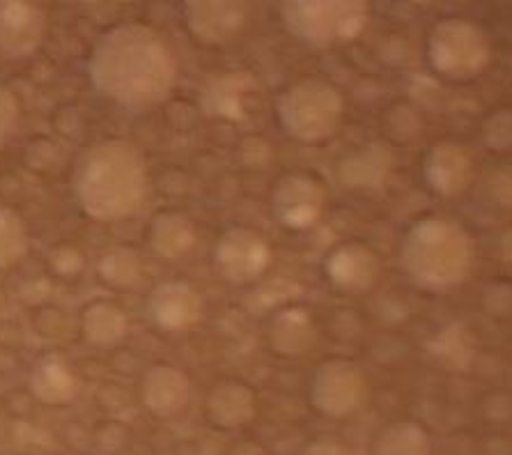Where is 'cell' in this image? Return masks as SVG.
<instances>
[{"mask_svg":"<svg viewBox=\"0 0 512 455\" xmlns=\"http://www.w3.org/2000/svg\"><path fill=\"white\" fill-rule=\"evenodd\" d=\"M19 120V102L10 88L0 86V148L12 136Z\"/></svg>","mask_w":512,"mask_h":455,"instance_id":"obj_27","label":"cell"},{"mask_svg":"<svg viewBox=\"0 0 512 455\" xmlns=\"http://www.w3.org/2000/svg\"><path fill=\"white\" fill-rule=\"evenodd\" d=\"M147 187L150 177L143 152L120 138L90 145L74 166L76 203L95 221H120L136 214Z\"/></svg>","mask_w":512,"mask_h":455,"instance_id":"obj_2","label":"cell"},{"mask_svg":"<svg viewBox=\"0 0 512 455\" xmlns=\"http://www.w3.org/2000/svg\"><path fill=\"white\" fill-rule=\"evenodd\" d=\"M501 246H503V258H506L508 262H512V230H510L508 235H503Z\"/></svg>","mask_w":512,"mask_h":455,"instance_id":"obj_31","label":"cell"},{"mask_svg":"<svg viewBox=\"0 0 512 455\" xmlns=\"http://www.w3.org/2000/svg\"><path fill=\"white\" fill-rule=\"evenodd\" d=\"M51 267L53 272L60 274V276H76L83 269V256L76 249H72V246H60V249H56L51 253Z\"/></svg>","mask_w":512,"mask_h":455,"instance_id":"obj_28","label":"cell"},{"mask_svg":"<svg viewBox=\"0 0 512 455\" xmlns=\"http://www.w3.org/2000/svg\"><path fill=\"white\" fill-rule=\"evenodd\" d=\"M281 19L294 40L329 49L366 30L370 7L361 0H290L281 7Z\"/></svg>","mask_w":512,"mask_h":455,"instance_id":"obj_5","label":"cell"},{"mask_svg":"<svg viewBox=\"0 0 512 455\" xmlns=\"http://www.w3.org/2000/svg\"><path fill=\"white\" fill-rule=\"evenodd\" d=\"M492 196L503 207H512V166L503 168L492 177Z\"/></svg>","mask_w":512,"mask_h":455,"instance_id":"obj_30","label":"cell"},{"mask_svg":"<svg viewBox=\"0 0 512 455\" xmlns=\"http://www.w3.org/2000/svg\"><path fill=\"white\" fill-rule=\"evenodd\" d=\"M28 387L42 405L65 407L79 393V380L65 359L58 354H46V357L37 359L33 370H30Z\"/></svg>","mask_w":512,"mask_h":455,"instance_id":"obj_20","label":"cell"},{"mask_svg":"<svg viewBox=\"0 0 512 455\" xmlns=\"http://www.w3.org/2000/svg\"><path fill=\"white\" fill-rule=\"evenodd\" d=\"M428 60L434 72L448 81L476 79L492 60L490 35L471 19H441L430 30Z\"/></svg>","mask_w":512,"mask_h":455,"instance_id":"obj_6","label":"cell"},{"mask_svg":"<svg viewBox=\"0 0 512 455\" xmlns=\"http://www.w3.org/2000/svg\"><path fill=\"white\" fill-rule=\"evenodd\" d=\"M258 90L253 74L223 72L216 74L200 90V106L209 118L242 120L246 115L248 99Z\"/></svg>","mask_w":512,"mask_h":455,"instance_id":"obj_18","label":"cell"},{"mask_svg":"<svg viewBox=\"0 0 512 455\" xmlns=\"http://www.w3.org/2000/svg\"><path fill=\"white\" fill-rule=\"evenodd\" d=\"M304 455H352V451H349L345 442H340L338 437L324 435L313 439V442L306 446Z\"/></svg>","mask_w":512,"mask_h":455,"instance_id":"obj_29","label":"cell"},{"mask_svg":"<svg viewBox=\"0 0 512 455\" xmlns=\"http://www.w3.org/2000/svg\"><path fill=\"white\" fill-rule=\"evenodd\" d=\"M203 295L186 281H164L147 297V315L164 331H184L203 318Z\"/></svg>","mask_w":512,"mask_h":455,"instance_id":"obj_13","label":"cell"},{"mask_svg":"<svg viewBox=\"0 0 512 455\" xmlns=\"http://www.w3.org/2000/svg\"><path fill=\"white\" fill-rule=\"evenodd\" d=\"M271 265V246L251 228L226 230L214 246V267L223 281L248 285L258 281Z\"/></svg>","mask_w":512,"mask_h":455,"instance_id":"obj_8","label":"cell"},{"mask_svg":"<svg viewBox=\"0 0 512 455\" xmlns=\"http://www.w3.org/2000/svg\"><path fill=\"white\" fill-rule=\"evenodd\" d=\"M196 226L180 212H159L147 228V242L164 260H177L196 246Z\"/></svg>","mask_w":512,"mask_h":455,"instance_id":"obj_21","label":"cell"},{"mask_svg":"<svg viewBox=\"0 0 512 455\" xmlns=\"http://www.w3.org/2000/svg\"><path fill=\"white\" fill-rule=\"evenodd\" d=\"M46 35L42 7L17 0H0V58L26 60L40 49Z\"/></svg>","mask_w":512,"mask_h":455,"instance_id":"obj_11","label":"cell"},{"mask_svg":"<svg viewBox=\"0 0 512 455\" xmlns=\"http://www.w3.org/2000/svg\"><path fill=\"white\" fill-rule=\"evenodd\" d=\"M423 177L434 194L444 198L460 196L473 177L471 154L455 141L434 143L423 159Z\"/></svg>","mask_w":512,"mask_h":455,"instance_id":"obj_14","label":"cell"},{"mask_svg":"<svg viewBox=\"0 0 512 455\" xmlns=\"http://www.w3.org/2000/svg\"><path fill=\"white\" fill-rule=\"evenodd\" d=\"M368 377L349 359H327L310 380V405L327 419H347L366 405Z\"/></svg>","mask_w":512,"mask_h":455,"instance_id":"obj_7","label":"cell"},{"mask_svg":"<svg viewBox=\"0 0 512 455\" xmlns=\"http://www.w3.org/2000/svg\"><path fill=\"white\" fill-rule=\"evenodd\" d=\"M483 141L494 152L512 150V109L494 111L483 125Z\"/></svg>","mask_w":512,"mask_h":455,"instance_id":"obj_26","label":"cell"},{"mask_svg":"<svg viewBox=\"0 0 512 455\" xmlns=\"http://www.w3.org/2000/svg\"><path fill=\"white\" fill-rule=\"evenodd\" d=\"M205 416L214 428L239 430L258 416V396L244 382L223 380L207 393Z\"/></svg>","mask_w":512,"mask_h":455,"instance_id":"obj_16","label":"cell"},{"mask_svg":"<svg viewBox=\"0 0 512 455\" xmlns=\"http://www.w3.org/2000/svg\"><path fill=\"white\" fill-rule=\"evenodd\" d=\"M248 14V5L235 0H193L184 5L186 28L205 46L230 44L246 28Z\"/></svg>","mask_w":512,"mask_h":455,"instance_id":"obj_10","label":"cell"},{"mask_svg":"<svg viewBox=\"0 0 512 455\" xmlns=\"http://www.w3.org/2000/svg\"><path fill=\"white\" fill-rule=\"evenodd\" d=\"M99 276L113 288H134L143 279V260L138 251L118 246L99 258Z\"/></svg>","mask_w":512,"mask_h":455,"instance_id":"obj_24","label":"cell"},{"mask_svg":"<svg viewBox=\"0 0 512 455\" xmlns=\"http://www.w3.org/2000/svg\"><path fill=\"white\" fill-rule=\"evenodd\" d=\"M476 244L469 230L448 217L430 214L414 221L400 246L409 281L425 292H451L469 279Z\"/></svg>","mask_w":512,"mask_h":455,"instance_id":"obj_3","label":"cell"},{"mask_svg":"<svg viewBox=\"0 0 512 455\" xmlns=\"http://www.w3.org/2000/svg\"><path fill=\"white\" fill-rule=\"evenodd\" d=\"M345 99L331 81L306 76L287 86L276 99V118L294 141L315 145L338 134L343 125Z\"/></svg>","mask_w":512,"mask_h":455,"instance_id":"obj_4","label":"cell"},{"mask_svg":"<svg viewBox=\"0 0 512 455\" xmlns=\"http://www.w3.org/2000/svg\"><path fill=\"white\" fill-rule=\"evenodd\" d=\"M327 191L322 182L308 173H287L271 191V210L283 228L308 230L324 214Z\"/></svg>","mask_w":512,"mask_h":455,"instance_id":"obj_9","label":"cell"},{"mask_svg":"<svg viewBox=\"0 0 512 455\" xmlns=\"http://www.w3.org/2000/svg\"><path fill=\"white\" fill-rule=\"evenodd\" d=\"M271 350L281 357H301L317 343V325L313 313L304 306H283L271 315L267 325Z\"/></svg>","mask_w":512,"mask_h":455,"instance_id":"obj_19","label":"cell"},{"mask_svg":"<svg viewBox=\"0 0 512 455\" xmlns=\"http://www.w3.org/2000/svg\"><path fill=\"white\" fill-rule=\"evenodd\" d=\"M85 341L95 347H115L129 334V318L118 304L92 302L81 313Z\"/></svg>","mask_w":512,"mask_h":455,"instance_id":"obj_22","label":"cell"},{"mask_svg":"<svg viewBox=\"0 0 512 455\" xmlns=\"http://www.w3.org/2000/svg\"><path fill=\"white\" fill-rule=\"evenodd\" d=\"M92 88L127 111L157 109L177 81L164 35L145 23H122L99 37L88 60Z\"/></svg>","mask_w":512,"mask_h":455,"instance_id":"obj_1","label":"cell"},{"mask_svg":"<svg viewBox=\"0 0 512 455\" xmlns=\"http://www.w3.org/2000/svg\"><path fill=\"white\" fill-rule=\"evenodd\" d=\"M393 168V150L382 141L363 143L338 161V180L347 189L370 191L389 180Z\"/></svg>","mask_w":512,"mask_h":455,"instance_id":"obj_17","label":"cell"},{"mask_svg":"<svg viewBox=\"0 0 512 455\" xmlns=\"http://www.w3.org/2000/svg\"><path fill=\"white\" fill-rule=\"evenodd\" d=\"M28 251V228L17 212L0 205V269L17 265Z\"/></svg>","mask_w":512,"mask_h":455,"instance_id":"obj_25","label":"cell"},{"mask_svg":"<svg viewBox=\"0 0 512 455\" xmlns=\"http://www.w3.org/2000/svg\"><path fill=\"white\" fill-rule=\"evenodd\" d=\"M379 272H382V262L377 253L356 239L338 244L324 260V274L329 283L347 295L370 290L377 283Z\"/></svg>","mask_w":512,"mask_h":455,"instance_id":"obj_12","label":"cell"},{"mask_svg":"<svg viewBox=\"0 0 512 455\" xmlns=\"http://www.w3.org/2000/svg\"><path fill=\"white\" fill-rule=\"evenodd\" d=\"M141 400L150 414L159 416V419H173L191 403L189 375L177 366L154 364L143 375Z\"/></svg>","mask_w":512,"mask_h":455,"instance_id":"obj_15","label":"cell"},{"mask_svg":"<svg viewBox=\"0 0 512 455\" xmlns=\"http://www.w3.org/2000/svg\"><path fill=\"white\" fill-rule=\"evenodd\" d=\"M372 455H432V439L421 423L395 421L377 435Z\"/></svg>","mask_w":512,"mask_h":455,"instance_id":"obj_23","label":"cell"}]
</instances>
